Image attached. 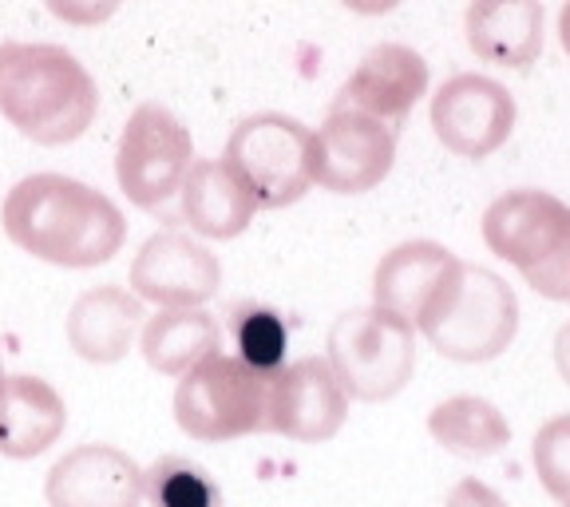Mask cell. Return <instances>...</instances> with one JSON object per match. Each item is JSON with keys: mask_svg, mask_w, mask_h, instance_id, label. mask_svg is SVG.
Instances as JSON below:
<instances>
[{"mask_svg": "<svg viewBox=\"0 0 570 507\" xmlns=\"http://www.w3.org/2000/svg\"><path fill=\"white\" fill-rule=\"evenodd\" d=\"M190 163H195V139L183 119L163 104L135 107L116 152L119 191L139 211L159 214L183 191Z\"/></svg>", "mask_w": 570, "mask_h": 507, "instance_id": "ba28073f", "label": "cell"}, {"mask_svg": "<svg viewBox=\"0 0 570 507\" xmlns=\"http://www.w3.org/2000/svg\"><path fill=\"white\" fill-rule=\"evenodd\" d=\"M396 163V135L361 111H330L313 131V183L333 195L381 187Z\"/></svg>", "mask_w": 570, "mask_h": 507, "instance_id": "30bf717a", "label": "cell"}, {"mask_svg": "<svg viewBox=\"0 0 570 507\" xmlns=\"http://www.w3.org/2000/svg\"><path fill=\"white\" fill-rule=\"evenodd\" d=\"M142 499L151 507H218V484L187 456H163L142 472Z\"/></svg>", "mask_w": 570, "mask_h": 507, "instance_id": "7402d4cb", "label": "cell"}, {"mask_svg": "<svg viewBox=\"0 0 570 507\" xmlns=\"http://www.w3.org/2000/svg\"><path fill=\"white\" fill-rule=\"evenodd\" d=\"M559 45H562V52L570 56V0L562 4V12H559Z\"/></svg>", "mask_w": 570, "mask_h": 507, "instance_id": "f1b7e54d", "label": "cell"}, {"mask_svg": "<svg viewBox=\"0 0 570 507\" xmlns=\"http://www.w3.org/2000/svg\"><path fill=\"white\" fill-rule=\"evenodd\" d=\"M142 321V302L124 285H96L76 298L68 310V345L91 365H116L131 353L135 330Z\"/></svg>", "mask_w": 570, "mask_h": 507, "instance_id": "2e32d148", "label": "cell"}, {"mask_svg": "<svg viewBox=\"0 0 570 507\" xmlns=\"http://www.w3.org/2000/svg\"><path fill=\"white\" fill-rule=\"evenodd\" d=\"M345 9L361 12V17H384V12H392L401 0H341Z\"/></svg>", "mask_w": 570, "mask_h": 507, "instance_id": "4316f807", "label": "cell"}, {"mask_svg": "<svg viewBox=\"0 0 570 507\" xmlns=\"http://www.w3.org/2000/svg\"><path fill=\"white\" fill-rule=\"evenodd\" d=\"M223 163L242 178L258 211H282L313 187V131L294 116L258 111L230 131Z\"/></svg>", "mask_w": 570, "mask_h": 507, "instance_id": "52a82bcc", "label": "cell"}, {"mask_svg": "<svg viewBox=\"0 0 570 507\" xmlns=\"http://www.w3.org/2000/svg\"><path fill=\"white\" fill-rule=\"evenodd\" d=\"M234 349L238 361H246L249 369L274 377L277 369H285V349H289V325L282 321V313L266 310V305H238L230 321Z\"/></svg>", "mask_w": 570, "mask_h": 507, "instance_id": "603a6c76", "label": "cell"}, {"mask_svg": "<svg viewBox=\"0 0 570 507\" xmlns=\"http://www.w3.org/2000/svg\"><path fill=\"white\" fill-rule=\"evenodd\" d=\"M68 404L45 377H4L0 389V456L32 460L63 437Z\"/></svg>", "mask_w": 570, "mask_h": 507, "instance_id": "d6986e66", "label": "cell"}, {"mask_svg": "<svg viewBox=\"0 0 570 507\" xmlns=\"http://www.w3.org/2000/svg\"><path fill=\"white\" fill-rule=\"evenodd\" d=\"M0 226L12 246L63 270L111 262L127 242V218L104 191L80 178L28 175L0 203Z\"/></svg>", "mask_w": 570, "mask_h": 507, "instance_id": "6da1fadb", "label": "cell"}, {"mask_svg": "<svg viewBox=\"0 0 570 507\" xmlns=\"http://www.w3.org/2000/svg\"><path fill=\"white\" fill-rule=\"evenodd\" d=\"M325 361L353 401H389L416 373V333L381 305L348 310L330 325Z\"/></svg>", "mask_w": 570, "mask_h": 507, "instance_id": "8992f818", "label": "cell"}, {"mask_svg": "<svg viewBox=\"0 0 570 507\" xmlns=\"http://www.w3.org/2000/svg\"><path fill=\"white\" fill-rule=\"evenodd\" d=\"M455 270H460V259L448 246H440V242H401L376 266L373 305L396 313V318H404L416 330L420 318L432 310V302L444 294V285L455 277Z\"/></svg>", "mask_w": 570, "mask_h": 507, "instance_id": "9a60e30c", "label": "cell"}, {"mask_svg": "<svg viewBox=\"0 0 570 507\" xmlns=\"http://www.w3.org/2000/svg\"><path fill=\"white\" fill-rule=\"evenodd\" d=\"M531 460H534V476L547 488V496L570 499V412L551 417L539 432H534L531 445Z\"/></svg>", "mask_w": 570, "mask_h": 507, "instance_id": "cb8c5ba5", "label": "cell"}, {"mask_svg": "<svg viewBox=\"0 0 570 507\" xmlns=\"http://www.w3.org/2000/svg\"><path fill=\"white\" fill-rule=\"evenodd\" d=\"M416 330L448 361L480 365V361H491L515 341L519 298L499 274L460 262L455 277L432 302V310L420 318Z\"/></svg>", "mask_w": 570, "mask_h": 507, "instance_id": "277c9868", "label": "cell"}, {"mask_svg": "<svg viewBox=\"0 0 570 507\" xmlns=\"http://www.w3.org/2000/svg\"><path fill=\"white\" fill-rule=\"evenodd\" d=\"M45 499L48 507H139L142 468L111 445H80L52 464Z\"/></svg>", "mask_w": 570, "mask_h": 507, "instance_id": "5bb4252c", "label": "cell"}, {"mask_svg": "<svg viewBox=\"0 0 570 507\" xmlns=\"http://www.w3.org/2000/svg\"><path fill=\"white\" fill-rule=\"evenodd\" d=\"M0 389H4V361H0Z\"/></svg>", "mask_w": 570, "mask_h": 507, "instance_id": "f546056e", "label": "cell"}, {"mask_svg": "<svg viewBox=\"0 0 570 507\" xmlns=\"http://www.w3.org/2000/svg\"><path fill=\"white\" fill-rule=\"evenodd\" d=\"M448 507H508V504H503V499H499L483 480H472V476H468V480H460L452 488Z\"/></svg>", "mask_w": 570, "mask_h": 507, "instance_id": "484cf974", "label": "cell"}, {"mask_svg": "<svg viewBox=\"0 0 570 507\" xmlns=\"http://www.w3.org/2000/svg\"><path fill=\"white\" fill-rule=\"evenodd\" d=\"M269 381L274 377L249 369L238 357L214 349L195 369L183 373L175 389V420L198 445H226V440L266 432Z\"/></svg>", "mask_w": 570, "mask_h": 507, "instance_id": "5b68a950", "label": "cell"}, {"mask_svg": "<svg viewBox=\"0 0 570 507\" xmlns=\"http://www.w3.org/2000/svg\"><path fill=\"white\" fill-rule=\"evenodd\" d=\"M178 214H183V223L195 234L226 242L238 238L254 223L258 203H254V195L242 187V178L226 163L195 159L187 178H183V191H178Z\"/></svg>", "mask_w": 570, "mask_h": 507, "instance_id": "ac0fdd59", "label": "cell"}, {"mask_svg": "<svg viewBox=\"0 0 570 507\" xmlns=\"http://www.w3.org/2000/svg\"><path fill=\"white\" fill-rule=\"evenodd\" d=\"M223 341L218 318L195 305V310H159L142 325V361L163 377H183L195 369L203 357H210Z\"/></svg>", "mask_w": 570, "mask_h": 507, "instance_id": "ffe728a7", "label": "cell"}, {"mask_svg": "<svg viewBox=\"0 0 570 507\" xmlns=\"http://www.w3.org/2000/svg\"><path fill=\"white\" fill-rule=\"evenodd\" d=\"M348 417V392L325 357H302L269 381L266 432H277L297 445H321L341 432Z\"/></svg>", "mask_w": 570, "mask_h": 507, "instance_id": "7c38bea8", "label": "cell"}, {"mask_svg": "<svg viewBox=\"0 0 570 507\" xmlns=\"http://www.w3.org/2000/svg\"><path fill=\"white\" fill-rule=\"evenodd\" d=\"M483 242L534 294L570 302V206L547 191H508L483 214Z\"/></svg>", "mask_w": 570, "mask_h": 507, "instance_id": "3957f363", "label": "cell"}, {"mask_svg": "<svg viewBox=\"0 0 570 507\" xmlns=\"http://www.w3.org/2000/svg\"><path fill=\"white\" fill-rule=\"evenodd\" d=\"M432 131L460 159H488L515 131V99L503 84L460 71L432 96Z\"/></svg>", "mask_w": 570, "mask_h": 507, "instance_id": "9c48e42d", "label": "cell"}, {"mask_svg": "<svg viewBox=\"0 0 570 507\" xmlns=\"http://www.w3.org/2000/svg\"><path fill=\"white\" fill-rule=\"evenodd\" d=\"M554 365H559L562 381L570 384V321L559 330V338H554Z\"/></svg>", "mask_w": 570, "mask_h": 507, "instance_id": "83f0119b", "label": "cell"}, {"mask_svg": "<svg viewBox=\"0 0 570 507\" xmlns=\"http://www.w3.org/2000/svg\"><path fill=\"white\" fill-rule=\"evenodd\" d=\"M99 111L96 76L60 45H0V116L40 147L76 143Z\"/></svg>", "mask_w": 570, "mask_h": 507, "instance_id": "7a4b0ae2", "label": "cell"}, {"mask_svg": "<svg viewBox=\"0 0 570 507\" xmlns=\"http://www.w3.org/2000/svg\"><path fill=\"white\" fill-rule=\"evenodd\" d=\"M567 507H570V499H567Z\"/></svg>", "mask_w": 570, "mask_h": 507, "instance_id": "4dcf8cb0", "label": "cell"}, {"mask_svg": "<svg viewBox=\"0 0 570 507\" xmlns=\"http://www.w3.org/2000/svg\"><path fill=\"white\" fill-rule=\"evenodd\" d=\"M468 48L499 68H531L543 52V0H472Z\"/></svg>", "mask_w": 570, "mask_h": 507, "instance_id": "e0dca14e", "label": "cell"}, {"mask_svg": "<svg viewBox=\"0 0 570 507\" xmlns=\"http://www.w3.org/2000/svg\"><path fill=\"white\" fill-rule=\"evenodd\" d=\"M48 12L63 25H76V28H96L104 20L116 17L119 0H45Z\"/></svg>", "mask_w": 570, "mask_h": 507, "instance_id": "d4e9b609", "label": "cell"}, {"mask_svg": "<svg viewBox=\"0 0 570 507\" xmlns=\"http://www.w3.org/2000/svg\"><path fill=\"white\" fill-rule=\"evenodd\" d=\"M223 285V262L183 231H159L131 262V294L159 310H195Z\"/></svg>", "mask_w": 570, "mask_h": 507, "instance_id": "8fae6325", "label": "cell"}, {"mask_svg": "<svg viewBox=\"0 0 570 507\" xmlns=\"http://www.w3.org/2000/svg\"><path fill=\"white\" fill-rule=\"evenodd\" d=\"M428 91V60L409 45H376L345 88L333 99V111H361V116L384 124L392 135H401L412 107Z\"/></svg>", "mask_w": 570, "mask_h": 507, "instance_id": "4fadbf2b", "label": "cell"}, {"mask_svg": "<svg viewBox=\"0 0 570 507\" xmlns=\"http://www.w3.org/2000/svg\"><path fill=\"white\" fill-rule=\"evenodd\" d=\"M428 432L444 452L463 460H483L511 445L508 417L483 397H452L428 412Z\"/></svg>", "mask_w": 570, "mask_h": 507, "instance_id": "44dd1931", "label": "cell"}]
</instances>
